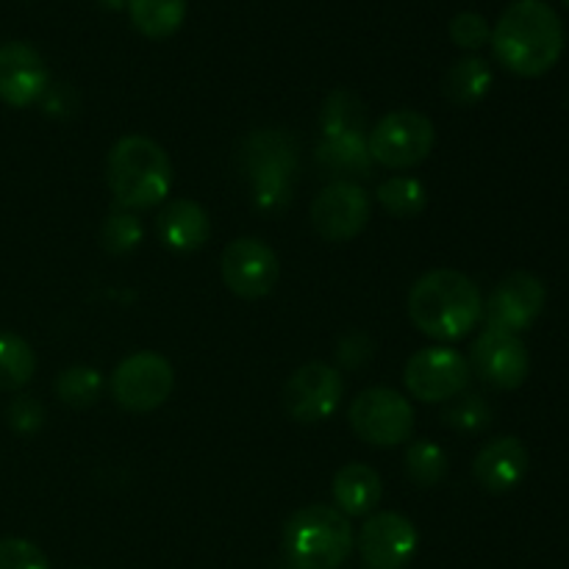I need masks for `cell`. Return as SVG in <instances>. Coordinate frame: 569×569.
<instances>
[{"mask_svg":"<svg viewBox=\"0 0 569 569\" xmlns=\"http://www.w3.org/2000/svg\"><path fill=\"white\" fill-rule=\"evenodd\" d=\"M495 59L520 78H539L565 53V26L545 0H515L492 31Z\"/></svg>","mask_w":569,"mask_h":569,"instance_id":"1","label":"cell"},{"mask_svg":"<svg viewBox=\"0 0 569 569\" xmlns=\"http://www.w3.org/2000/svg\"><path fill=\"white\" fill-rule=\"evenodd\" d=\"M409 317L437 342L465 339L483 317L481 289L459 270H431L411 287Z\"/></svg>","mask_w":569,"mask_h":569,"instance_id":"2","label":"cell"},{"mask_svg":"<svg viewBox=\"0 0 569 569\" xmlns=\"http://www.w3.org/2000/svg\"><path fill=\"white\" fill-rule=\"evenodd\" d=\"M106 183L122 209H153L172 189V161L150 137H122L106 159Z\"/></svg>","mask_w":569,"mask_h":569,"instance_id":"3","label":"cell"},{"mask_svg":"<svg viewBox=\"0 0 569 569\" xmlns=\"http://www.w3.org/2000/svg\"><path fill=\"white\" fill-rule=\"evenodd\" d=\"M239 164L250 183L253 206L264 214H278L292 203L298 183V142L281 128H264L244 137Z\"/></svg>","mask_w":569,"mask_h":569,"instance_id":"4","label":"cell"},{"mask_svg":"<svg viewBox=\"0 0 569 569\" xmlns=\"http://www.w3.org/2000/svg\"><path fill=\"white\" fill-rule=\"evenodd\" d=\"M281 545L295 569H339L353 550L350 517L326 503L306 506L287 520Z\"/></svg>","mask_w":569,"mask_h":569,"instance_id":"5","label":"cell"},{"mask_svg":"<svg viewBox=\"0 0 569 569\" xmlns=\"http://www.w3.org/2000/svg\"><path fill=\"white\" fill-rule=\"evenodd\" d=\"M437 142V128L426 114L411 109L389 111L367 133V148L372 161L389 170H411L431 156Z\"/></svg>","mask_w":569,"mask_h":569,"instance_id":"6","label":"cell"},{"mask_svg":"<svg viewBox=\"0 0 569 569\" xmlns=\"http://www.w3.org/2000/svg\"><path fill=\"white\" fill-rule=\"evenodd\" d=\"M176 387V370L170 361L153 350H139L117 365L111 372V398L122 411L148 415L167 403Z\"/></svg>","mask_w":569,"mask_h":569,"instance_id":"7","label":"cell"},{"mask_svg":"<svg viewBox=\"0 0 569 569\" xmlns=\"http://www.w3.org/2000/svg\"><path fill=\"white\" fill-rule=\"evenodd\" d=\"M348 422L361 442L372 448H395L415 431V409L409 398L395 389L372 387L350 403Z\"/></svg>","mask_w":569,"mask_h":569,"instance_id":"8","label":"cell"},{"mask_svg":"<svg viewBox=\"0 0 569 569\" xmlns=\"http://www.w3.org/2000/svg\"><path fill=\"white\" fill-rule=\"evenodd\" d=\"M403 381L420 403H448L470 383V361L453 348H426L406 361Z\"/></svg>","mask_w":569,"mask_h":569,"instance_id":"9","label":"cell"},{"mask_svg":"<svg viewBox=\"0 0 569 569\" xmlns=\"http://www.w3.org/2000/svg\"><path fill=\"white\" fill-rule=\"evenodd\" d=\"M220 272L228 292L242 300H261L276 289L281 278V261L270 244L256 237H242L222 250Z\"/></svg>","mask_w":569,"mask_h":569,"instance_id":"10","label":"cell"},{"mask_svg":"<svg viewBox=\"0 0 569 569\" xmlns=\"http://www.w3.org/2000/svg\"><path fill=\"white\" fill-rule=\"evenodd\" d=\"M345 398V381L337 367L322 361L298 367L283 383V409L295 422H322L339 409Z\"/></svg>","mask_w":569,"mask_h":569,"instance_id":"11","label":"cell"},{"mask_svg":"<svg viewBox=\"0 0 569 569\" xmlns=\"http://www.w3.org/2000/svg\"><path fill=\"white\" fill-rule=\"evenodd\" d=\"M370 194L356 181H333L311 203V226L326 242H350L370 222Z\"/></svg>","mask_w":569,"mask_h":569,"instance_id":"12","label":"cell"},{"mask_svg":"<svg viewBox=\"0 0 569 569\" xmlns=\"http://www.w3.org/2000/svg\"><path fill=\"white\" fill-rule=\"evenodd\" d=\"M545 300H548V292H545V283L537 276L511 272L495 287V292L483 303V322L492 331L520 337L522 331H528L539 320V315L545 311Z\"/></svg>","mask_w":569,"mask_h":569,"instance_id":"13","label":"cell"},{"mask_svg":"<svg viewBox=\"0 0 569 569\" xmlns=\"http://www.w3.org/2000/svg\"><path fill=\"white\" fill-rule=\"evenodd\" d=\"M470 359L478 378L503 392L520 389L531 372V356H528L526 342L517 333L492 331V328L481 331V337L472 342Z\"/></svg>","mask_w":569,"mask_h":569,"instance_id":"14","label":"cell"},{"mask_svg":"<svg viewBox=\"0 0 569 569\" xmlns=\"http://www.w3.org/2000/svg\"><path fill=\"white\" fill-rule=\"evenodd\" d=\"M420 545L415 522L398 511H376L361 526L359 553L370 569H400L409 565Z\"/></svg>","mask_w":569,"mask_h":569,"instance_id":"15","label":"cell"},{"mask_svg":"<svg viewBox=\"0 0 569 569\" xmlns=\"http://www.w3.org/2000/svg\"><path fill=\"white\" fill-rule=\"evenodd\" d=\"M50 87L48 67L28 42L0 44V100L11 109L39 103Z\"/></svg>","mask_w":569,"mask_h":569,"instance_id":"16","label":"cell"},{"mask_svg":"<svg viewBox=\"0 0 569 569\" xmlns=\"http://www.w3.org/2000/svg\"><path fill=\"white\" fill-rule=\"evenodd\" d=\"M528 450L517 437H500L489 442L481 453L476 456L472 476L481 483V489L492 495H506L522 483L528 476Z\"/></svg>","mask_w":569,"mask_h":569,"instance_id":"17","label":"cell"},{"mask_svg":"<svg viewBox=\"0 0 569 569\" xmlns=\"http://www.w3.org/2000/svg\"><path fill=\"white\" fill-rule=\"evenodd\" d=\"M156 233H159L161 244L176 253H194L203 248L211 237V220L206 209L194 200L178 198L161 209L159 220H156Z\"/></svg>","mask_w":569,"mask_h":569,"instance_id":"18","label":"cell"},{"mask_svg":"<svg viewBox=\"0 0 569 569\" xmlns=\"http://www.w3.org/2000/svg\"><path fill=\"white\" fill-rule=\"evenodd\" d=\"M381 498V476L372 467L361 465V461L345 465L333 476V500H337V509L345 517H367L372 509H378Z\"/></svg>","mask_w":569,"mask_h":569,"instance_id":"19","label":"cell"},{"mask_svg":"<svg viewBox=\"0 0 569 569\" xmlns=\"http://www.w3.org/2000/svg\"><path fill=\"white\" fill-rule=\"evenodd\" d=\"M317 167L339 181L367 178L372 170V156L367 148V137L350 139H322L317 148Z\"/></svg>","mask_w":569,"mask_h":569,"instance_id":"20","label":"cell"},{"mask_svg":"<svg viewBox=\"0 0 569 569\" xmlns=\"http://www.w3.org/2000/svg\"><path fill=\"white\" fill-rule=\"evenodd\" d=\"M322 139L367 137V106L350 89H333L320 109Z\"/></svg>","mask_w":569,"mask_h":569,"instance_id":"21","label":"cell"},{"mask_svg":"<svg viewBox=\"0 0 569 569\" xmlns=\"http://www.w3.org/2000/svg\"><path fill=\"white\" fill-rule=\"evenodd\" d=\"M445 98L453 106H476L492 89V67L478 56H465L453 61L445 76Z\"/></svg>","mask_w":569,"mask_h":569,"instance_id":"22","label":"cell"},{"mask_svg":"<svg viewBox=\"0 0 569 569\" xmlns=\"http://www.w3.org/2000/svg\"><path fill=\"white\" fill-rule=\"evenodd\" d=\"M133 28L148 39H170L187 20V0H131Z\"/></svg>","mask_w":569,"mask_h":569,"instance_id":"23","label":"cell"},{"mask_svg":"<svg viewBox=\"0 0 569 569\" xmlns=\"http://www.w3.org/2000/svg\"><path fill=\"white\" fill-rule=\"evenodd\" d=\"M37 372V353L22 337L0 331V392H17L28 387Z\"/></svg>","mask_w":569,"mask_h":569,"instance_id":"24","label":"cell"},{"mask_svg":"<svg viewBox=\"0 0 569 569\" xmlns=\"http://www.w3.org/2000/svg\"><path fill=\"white\" fill-rule=\"evenodd\" d=\"M376 200L398 220H411V217L422 214L428 203V192L417 178L392 176L378 183Z\"/></svg>","mask_w":569,"mask_h":569,"instance_id":"25","label":"cell"},{"mask_svg":"<svg viewBox=\"0 0 569 569\" xmlns=\"http://www.w3.org/2000/svg\"><path fill=\"white\" fill-rule=\"evenodd\" d=\"M103 376L100 370L87 365L67 367L59 378H56V395H59L61 403L72 406V409H89V406L98 403V398L103 395Z\"/></svg>","mask_w":569,"mask_h":569,"instance_id":"26","label":"cell"},{"mask_svg":"<svg viewBox=\"0 0 569 569\" xmlns=\"http://www.w3.org/2000/svg\"><path fill=\"white\" fill-rule=\"evenodd\" d=\"M406 476L411 483L420 489H431L445 481L448 476V456L439 445L428 442V439H417L406 450Z\"/></svg>","mask_w":569,"mask_h":569,"instance_id":"27","label":"cell"},{"mask_svg":"<svg viewBox=\"0 0 569 569\" xmlns=\"http://www.w3.org/2000/svg\"><path fill=\"white\" fill-rule=\"evenodd\" d=\"M442 422L453 431L461 433H478L483 428L492 426V406L483 395L478 392H461L453 400H448L442 411Z\"/></svg>","mask_w":569,"mask_h":569,"instance_id":"28","label":"cell"},{"mask_svg":"<svg viewBox=\"0 0 569 569\" xmlns=\"http://www.w3.org/2000/svg\"><path fill=\"white\" fill-rule=\"evenodd\" d=\"M142 237V222H139V217H133L131 211H117V214H111L109 220L103 222V228H100V242H103V248L114 256H126L131 253V250H137Z\"/></svg>","mask_w":569,"mask_h":569,"instance_id":"29","label":"cell"},{"mask_svg":"<svg viewBox=\"0 0 569 569\" xmlns=\"http://www.w3.org/2000/svg\"><path fill=\"white\" fill-rule=\"evenodd\" d=\"M450 39L465 50H478L492 39V28H489L487 17L478 11H459L450 20Z\"/></svg>","mask_w":569,"mask_h":569,"instance_id":"30","label":"cell"},{"mask_svg":"<svg viewBox=\"0 0 569 569\" xmlns=\"http://www.w3.org/2000/svg\"><path fill=\"white\" fill-rule=\"evenodd\" d=\"M0 569H50L42 550L28 539H0Z\"/></svg>","mask_w":569,"mask_h":569,"instance_id":"31","label":"cell"},{"mask_svg":"<svg viewBox=\"0 0 569 569\" xmlns=\"http://www.w3.org/2000/svg\"><path fill=\"white\" fill-rule=\"evenodd\" d=\"M6 420H9L11 431L22 433V437H31L42 428L44 422V409L37 398L31 395H17L14 400L6 409Z\"/></svg>","mask_w":569,"mask_h":569,"instance_id":"32","label":"cell"},{"mask_svg":"<svg viewBox=\"0 0 569 569\" xmlns=\"http://www.w3.org/2000/svg\"><path fill=\"white\" fill-rule=\"evenodd\" d=\"M372 353H376V345H372V339L361 331L348 333L337 348L339 365L348 367V370H359V367H365L367 361L372 359Z\"/></svg>","mask_w":569,"mask_h":569,"instance_id":"33","label":"cell"},{"mask_svg":"<svg viewBox=\"0 0 569 569\" xmlns=\"http://www.w3.org/2000/svg\"><path fill=\"white\" fill-rule=\"evenodd\" d=\"M100 3H103L106 9H111V11H120V9H126L131 0H100Z\"/></svg>","mask_w":569,"mask_h":569,"instance_id":"34","label":"cell"},{"mask_svg":"<svg viewBox=\"0 0 569 569\" xmlns=\"http://www.w3.org/2000/svg\"><path fill=\"white\" fill-rule=\"evenodd\" d=\"M565 3H567V6H569V0H565Z\"/></svg>","mask_w":569,"mask_h":569,"instance_id":"35","label":"cell"}]
</instances>
